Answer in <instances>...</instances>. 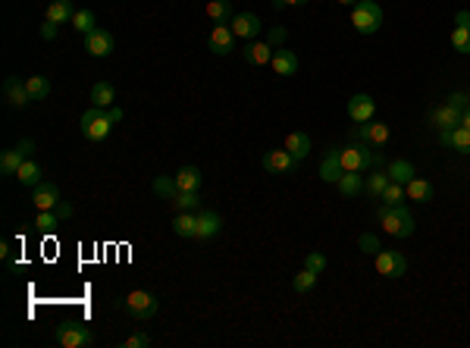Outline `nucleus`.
<instances>
[{"mask_svg": "<svg viewBox=\"0 0 470 348\" xmlns=\"http://www.w3.org/2000/svg\"><path fill=\"white\" fill-rule=\"evenodd\" d=\"M376 223L382 226V232L392 235V239H407V235H414V214L405 207V204H395V207H389V204H379L376 207Z\"/></svg>", "mask_w": 470, "mask_h": 348, "instance_id": "f257e3e1", "label": "nucleus"}, {"mask_svg": "<svg viewBox=\"0 0 470 348\" xmlns=\"http://www.w3.org/2000/svg\"><path fill=\"white\" fill-rule=\"evenodd\" d=\"M338 160H342L345 173H363L370 166H379L382 154L373 151V145H367V141H354V145L338 148Z\"/></svg>", "mask_w": 470, "mask_h": 348, "instance_id": "f03ea898", "label": "nucleus"}, {"mask_svg": "<svg viewBox=\"0 0 470 348\" xmlns=\"http://www.w3.org/2000/svg\"><path fill=\"white\" fill-rule=\"evenodd\" d=\"M116 308L123 310V314H129L132 320H150V317L160 310V301H157V295L154 292H144V289H135V292H129V295H123L116 301Z\"/></svg>", "mask_w": 470, "mask_h": 348, "instance_id": "7ed1b4c3", "label": "nucleus"}, {"mask_svg": "<svg viewBox=\"0 0 470 348\" xmlns=\"http://www.w3.org/2000/svg\"><path fill=\"white\" fill-rule=\"evenodd\" d=\"M351 26L361 35H376L382 26V7L376 0H357L351 7Z\"/></svg>", "mask_w": 470, "mask_h": 348, "instance_id": "20e7f679", "label": "nucleus"}, {"mask_svg": "<svg viewBox=\"0 0 470 348\" xmlns=\"http://www.w3.org/2000/svg\"><path fill=\"white\" fill-rule=\"evenodd\" d=\"M54 339L60 342L63 348H88V345H94L91 326H85V323H75V320L60 323V326L54 329Z\"/></svg>", "mask_w": 470, "mask_h": 348, "instance_id": "39448f33", "label": "nucleus"}, {"mask_svg": "<svg viewBox=\"0 0 470 348\" xmlns=\"http://www.w3.org/2000/svg\"><path fill=\"white\" fill-rule=\"evenodd\" d=\"M79 126H81V135H85L88 141H104L107 135H110L113 122H110V116H107V110H100V107H94L91 104V107L81 113Z\"/></svg>", "mask_w": 470, "mask_h": 348, "instance_id": "423d86ee", "label": "nucleus"}, {"mask_svg": "<svg viewBox=\"0 0 470 348\" xmlns=\"http://www.w3.org/2000/svg\"><path fill=\"white\" fill-rule=\"evenodd\" d=\"M373 267H376V273H379V276L398 279V276H405L407 260H405V254H401V251H389V248H379V251L373 254Z\"/></svg>", "mask_w": 470, "mask_h": 348, "instance_id": "0eeeda50", "label": "nucleus"}, {"mask_svg": "<svg viewBox=\"0 0 470 348\" xmlns=\"http://www.w3.org/2000/svg\"><path fill=\"white\" fill-rule=\"evenodd\" d=\"M232 35H235L238 41H257V35L263 32V22H260V16H254V13H235L232 16Z\"/></svg>", "mask_w": 470, "mask_h": 348, "instance_id": "6e6552de", "label": "nucleus"}, {"mask_svg": "<svg viewBox=\"0 0 470 348\" xmlns=\"http://www.w3.org/2000/svg\"><path fill=\"white\" fill-rule=\"evenodd\" d=\"M113 47H116V38H113L110 32H107V29H94L91 35H85V51L91 54V57H110L113 54Z\"/></svg>", "mask_w": 470, "mask_h": 348, "instance_id": "1a4fd4ad", "label": "nucleus"}, {"mask_svg": "<svg viewBox=\"0 0 470 348\" xmlns=\"http://www.w3.org/2000/svg\"><path fill=\"white\" fill-rule=\"evenodd\" d=\"M235 35H232V26H213L210 38H207V47H210V54H217V57H229L232 51H235Z\"/></svg>", "mask_w": 470, "mask_h": 348, "instance_id": "9d476101", "label": "nucleus"}, {"mask_svg": "<svg viewBox=\"0 0 470 348\" xmlns=\"http://www.w3.org/2000/svg\"><path fill=\"white\" fill-rule=\"evenodd\" d=\"M260 164H263V170H269V173H292L295 166H298V160L288 154V148H269L260 157Z\"/></svg>", "mask_w": 470, "mask_h": 348, "instance_id": "9b49d317", "label": "nucleus"}, {"mask_svg": "<svg viewBox=\"0 0 470 348\" xmlns=\"http://www.w3.org/2000/svg\"><path fill=\"white\" fill-rule=\"evenodd\" d=\"M451 47L457 54H470V10H457L455 29H451Z\"/></svg>", "mask_w": 470, "mask_h": 348, "instance_id": "f8f14e48", "label": "nucleus"}, {"mask_svg": "<svg viewBox=\"0 0 470 348\" xmlns=\"http://www.w3.org/2000/svg\"><path fill=\"white\" fill-rule=\"evenodd\" d=\"M439 145L451 148L457 154H470V129L455 126V129H439Z\"/></svg>", "mask_w": 470, "mask_h": 348, "instance_id": "ddd939ff", "label": "nucleus"}, {"mask_svg": "<svg viewBox=\"0 0 470 348\" xmlns=\"http://www.w3.org/2000/svg\"><path fill=\"white\" fill-rule=\"evenodd\" d=\"M389 126L386 122H379V120H370V122H361L357 126V139L361 141H367V145H373V148H382V145H389Z\"/></svg>", "mask_w": 470, "mask_h": 348, "instance_id": "4468645a", "label": "nucleus"}, {"mask_svg": "<svg viewBox=\"0 0 470 348\" xmlns=\"http://www.w3.org/2000/svg\"><path fill=\"white\" fill-rule=\"evenodd\" d=\"M3 101L10 104L13 110L29 107V104H31V95H29V88H25V79H22V82H19L16 76L6 79V82H3Z\"/></svg>", "mask_w": 470, "mask_h": 348, "instance_id": "2eb2a0df", "label": "nucleus"}, {"mask_svg": "<svg viewBox=\"0 0 470 348\" xmlns=\"http://www.w3.org/2000/svg\"><path fill=\"white\" fill-rule=\"evenodd\" d=\"M376 113V101L370 95H354L348 101V116L351 122H370Z\"/></svg>", "mask_w": 470, "mask_h": 348, "instance_id": "dca6fc26", "label": "nucleus"}, {"mask_svg": "<svg viewBox=\"0 0 470 348\" xmlns=\"http://www.w3.org/2000/svg\"><path fill=\"white\" fill-rule=\"evenodd\" d=\"M31 204L38 210H54L60 204V189L54 182H38L35 191H31Z\"/></svg>", "mask_w": 470, "mask_h": 348, "instance_id": "f3484780", "label": "nucleus"}, {"mask_svg": "<svg viewBox=\"0 0 470 348\" xmlns=\"http://www.w3.org/2000/svg\"><path fill=\"white\" fill-rule=\"evenodd\" d=\"M269 66H273L276 76H295L298 72V54L288 51V47H276Z\"/></svg>", "mask_w": 470, "mask_h": 348, "instance_id": "a211bd4d", "label": "nucleus"}, {"mask_svg": "<svg viewBox=\"0 0 470 348\" xmlns=\"http://www.w3.org/2000/svg\"><path fill=\"white\" fill-rule=\"evenodd\" d=\"M223 229V216L217 214V210H198V232H194V239H213V235Z\"/></svg>", "mask_w": 470, "mask_h": 348, "instance_id": "6ab92c4d", "label": "nucleus"}, {"mask_svg": "<svg viewBox=\"0 0 470 348\" xmlns=\"http://www.w3.org/2000/svg\"><path fill=\"white\" fill-rule=\"evenodd\" d=\"M273 51L276 47L269 45V41H248V45H244V60H248L251 66H267L269 60H273Z\"/></svg>", "mask_w": 470, "mask_h": 348, "instance_id": "aec40b11", "label": "nucleus"}, {"mask_svg": "<svg viewBox=\"0 0 470 348\" xmlns=\"http://www.w3.org/2000/svg\"><path fill=\"white\" fill-rule=\"evenodd\" d=\"M430 120H432V126H436V129H455V126H461V110H457L455 104L445 101L442 107L432 110Z\"/></svg>", "mask_w": 470, "mask_h": 348, "instance_id": "412c9836", "label": "nucleus"}, {"mask_svg": "<svg viewBox=\"0 0 470 348\" xmlns=\"http://www.w3.org/2000/svg\"><path fill=\"white\" fill-rule=\"evenodd\" d=\"M342 173L345 170H342V160H338V148H329V151H326V157H323V164H320V179H323V182H329V185H336Z\"/></svg>", "mask_w": 470, "mask_h": 348, "instance_id": "4be33fe9", "label": "nucleus"}, {"mask_svg": "<svg viewBox=\"0 0 470 348\" xmlns=\"http://www.w3.org/2000/svg\"><path fill=\"white\" fill-rule=\"evenodd\" d=\"M72 16H75L72 0H50L47 10H44V19L56 22V26H63V22H72Z\"/></svg>", "mask_w": 470, "mask_h": 348, "instance_id": "5701e85b", "label": "nucleus"}, {"mask_svg": "<svg viewBox=\"0 0 470 348\" xmlns=\"http://www.w3.org/2000/svg\"><path fill=\"white\" fill-rule=\"evenodd\" d=\"M173 232L179 235V239H194V232H198V214L179 210V214L173 216Z\"/></svg>", "mask_w": 470, "mask_h": 348, "instance_id": "b1692460", "label": "nucleus"}, {"mask_svg": "<svg viewBox=\"0 0 470 348\" xmlns=\"http://www.w3.org/2000/svg\"><path fill=\"white\" fill-rule=\"evenodd\" d=\"M285 148H288V154H292V157L301 164V160L311 154V135H307V132H288L285 135Z\"/></svg>", "mask_w": 470, "mask_h": 348, "instance_id": "393cba45", "label": "nucleus"}, {"mask_svg": "<svg viewBox=\"0 0 470 348\" xmlns=\"http://www.w3.org/2000/svg\"><path fill=\"white\" fill-rule=\"evenodd\" d=\"M207 16H210L213 26H229L232 22V0H210L207 3Z\"/></svg>", "mask_w": 470, "mask_h": 348, "instance_id": "a878e982", "label": "nucleus"}, {"mask_svg": "<svg viewBox=\"0 0 470 348\" xmlns=\"http://www.w3.org/2000/svg\"><path fill=\"white\" fill-rule=\"evenodd\" d=\"M405 195L411 198V201H417V204H426V201H432V182H426V179L414 176L411 182L405 185Z\"/></svg>", "mask_w": 470, "mask_h": 348, "instance_id": "bb28decb", "label": "nucleus"}, {"mask_svg": "<svg viewBox=\"0 0 470 348\" xmlns=\"http://www.w3.org/2000/svg\"><path fill=\"white\" fill-rule=\"evenodd\" d=\"M389 182H392V179H389V173H386V170H373L367 179H363V195H367L370 201H373V198H379L382 191H386V185H389Z\"/></svg>", "mask_w": 470, "mask_h": 348, "instance_id": "cd10ccee", "label": "nucleus"}, {"mask_svg": "<svg viewBox=\"0 0 470 348\" xmlns=\"http://www.w3.org/2000/svg\"><path fill=\"white\" fill-rule=\"evenodd\" d=\"M91 101H94V107H100V110L113 107V104H116V88H113L110 82H94L91 85Z\"/></svg>", "mask_w": 470, "mask_h": 348, "instance_id": "c85d7f7f", "label": "nucleus"}, {"mask_svg": "<svg viewBox=\"0 0 470 348\" xmlns=\"http://www.w3.org/2000/svg\"><path fill=\"white\" fill-rule=\"evenodd\" d=\"M16 179L22 185H31V189H35L38 182H44V170H41V164H38V160H22V166H19V173H16Z\"/></svg>", "mask_w": 470, "mask_h": 348, "instance_id": "c756f323", "label": "nucleus"}, {"mask_svg": "<svg viewBox=\"0 0 470 348\" xmlns=\"http://www.w3.org/2000/svg\"><path fill=\"white\" fill-rule=\"evenodd\" d=\"M169 207L179 214V210H191V214H198L201 210V195L198 191H175L173 198H169Z\"/></svg>", "mask_w": 470, "mask_h": 348, "instance_id": "7c9ffc66", "label": "nucleus"}, {"mask_svg": "<svg viewBox=\"0 0 470 348\" xmlns=\"http://www.w3.org/2000/svg\"><path fill=\"white\" fill-rule=\"evenodd\" d=\"M386 173H389V179H392V182H401V185H407L414 176H417V170H414L411 160H401V157H398V160H392Z\"/></svg>", "mask_w": 470, "mask_h": 348, "instance_id": "2f4dec72", "label": "nucleus"}, {"mask_svg": "<svg viewBox=\"0 0 470 348\" xmlns=\"http://www.w3.org/2000/svg\"><path fill=\"white\" fill-rule=\"evenodd\" d=\"M201 170L198 166H182L179 173H175V185H179V191H198L201 189Z\"/></svg>", "mask_w": 470, "mask_h": 348, "instance_id": "473e14b6", "label": "nucleus"}, {"mask_svg": "<svg viewBox=\"0 0 470 348\" xmlns=\"http://www.w3.org/2000/svg\"><path fill=\"white\" fill-rule=\"evenodd\" d=\"M22 160H29V157H22L19 148H6V151H0V173H3V176H16L19 166H22Z\"/></svg>", "mask_w": 470, "mask_h": 348, "instance_id": "72a5a7b5", "label": "nucleus"}, {"mask_svg": "<svg viewBox=\"0 0 470 348\" xmlns=\"http://www.w3.org/2000/svg\"><path fill=\"white\" fill-rule=\"evenodd\" d=\"M336 189L342 191L345 198H357L363 191V179H361V173H342L338 176V182H336Z\"/></svg>", "mask_w": 470, "mask_h": 348, "instance_id": "f704fd0d", "label": "nucleus"}, {"mask_svg": "<svg viewBox=\"0 0 470 348\" xmlns=\"http://www.w3.org/2000/svg\"><path fill=\"white\" fill-rule=\"evenodd\" d=\"M60 216L54 214V210H38V216H35V232H41V235H50V232H56V226H60Z\"/></svg>", "mask_w": 470, "mask_h": 348, "instance_id": "c9c22d12", "label": "nucleus"}, {"mask_svg": "<svg viewBox=\"0 0 470 348\" xmlns=\"http://www.w3.org/2000/svg\"><path fill=\"white\" fill-rule=\"evenodd\" d=\"M72 29H75L79 35H91L94 29H97V19H94L91 10H75V16H72Z\"/></svg>", "mask_w": 470, "mask_h": 348, "instance_id": "e433bc0d", "label": "nucleus"}, {"mask_svg": "<svg viewBox=\"0 0 470 348\" xmlns=\"http://www.w3.org/2000/svg\"><path fill=\"white\" fill-rule=\"evenodd\" d=\"M25 88H29L31 101H44L50 95V82L44 76H25Z\"/></svg>", "mask_w": 470, "mask_h": 348, "instance_id": "4c0bfd02", "label": "nucleus"}, {"mask_svg": "<svg viewBox=\"0 0 470 348\" xmlns=\"http://www.w3.org/2000/svg\"><path fill=\"white\" fill-rule=\"evenodd\" d=\"M150 189H154V195H157V198L169 201V198H173L175 191H179V185H175V176H157Z\"/></svg>", "mask_w": 470, "mask_h": 348, "instance_id": "58836bf2", "label": "nucleus"}, {"mask_svg": "<svg viewBox=\"0 0 470 348\" xmlns=\"http://www.w3.org/2000/svg\"><path fill=\"white\" fill-rule=\"evenodd\" d=\"M317 276H320V273H313V270H307V267H304V270H301L298 276L292 279V289L298 292V295H307V292L317 285Z\"/></svg>", "mask_w": 470, "mask_h": 348, "instance_id": "ea45409f", "label": "nucleus"}, {"mask_svg": "<svg viewBox=\"0 0 470 348\" xmlns=\"http://www.w3.org/2000/svg\"><path fill=\"white\" fill-rule=\"evenodd\" d=\"M405 198H407V195H405V185H401V182H389L386 191L379 195V201L389 204V207H395V204H401Z\"/></svg>", "mask_w": 470, "mask_h": 348, "instance_id": "a19ab883", "label": "nucleus"}, {"mask_svg": "<svg viewBox=\"0 0 470 348\" xmlns=\"http://www.w3.org/2000/svg\"><path fill=\"white\" fill-rule=\"evenodd\" d=\"M304 267H307V270H313V273H323V270H326V254L307 251V254H304Z\"/></svg>", "mask_w": 470, "mask_h": 348, "instance_id": "79ce46f5", "label": "nucleus"}, {"mask_svg": "<svg viewBox=\"0 0 470 348\" xmlns=\"http://www.w3.org/2000/svg\"><path fill=\"white\" fill-rule=\"evenodd\" d=\"M357 248H361L363 254H376L379 251V239H376L373 232H363L361 239H357Z\"/></svg>", "mask_w": 470, "mask_h": 348, "instance_id": "37998d69", "label": "nucleus"}, {"mask_svg": "<svg viewBox=\"0 0 470 348\" xmlns=\"http://www.w3.org/2000/svg\"><path fill=\"white\" fill-rule=\"evenodd\" d=\"M150 345V335L148 333H132L129 339L123 342V348H148Z\"/></svg>", "mask_w": 470, "mask_h": 348, "instance_id": "c03bdc74", "label": "nucleus"}, {"mask_svg": "<svg viewBox=\"0 0 470 348\" xmlns=\"http://www.w3.org/2000/svg\"><path fill=\"white\" fill-rule=\"evenodd\" d=\"M56 35H60V26H56V22H50V19H44L41 38H44V41H56Z\"/></svg>", "mask_w": 470, "mask_h": 348, "instance_id": "a18cd8bd", "label": "nucleus"}, {"mask_svg": "<svg viewBox=\"0 0 470 348\" xmlns=\"http://www.w3.org/2000/svg\"><path fill=\"white\" fill-rule=\"evenodd\" d=\"M54 214L60 216V220H72L75 207H72V204H69V201H60V204H56V207H54Z\"/></svg>", "mask_w": 470, "mask_h": 348, "instance_id": "49530a36", "label": "nucleus"}, {"mask_svg": "<svg viewBox=\"0 0 470 348\" xmlns=\"http://www.w3.org/2000/svg\"><path fill=\"white\" fill-rule=\"evenodd\" d=\"M285 35H288L285 29H279V26H276V29H269V38H267V41H269L273 47H279L282 41H285Z\"/></svg>", "mask_w": 470, "mask_h": 348, "instance_id": "de8ad7c7", "label": "nucleus"}, {"mask_svg": "<svg viewBox=\"0 0 470 348\" xmlns=\"http://www.w3.org/2000/svg\"><path fill=\"white\" fill-rule=\"evenodd\" d=\"M307 0H273V3H269V7L273 10H285V7H304Z\"/></svg>", "mask_w": 470, "mask_h": 348, "instance_id": "09e8293b", "label": "nucleus"}, {"mask_svg": "<svg viewBox=\"0 0 470 348\" xmlns=\"http://www.w3.org/2000/svg\"><path fill=\"white\" fill-rule=\"evenodd\" d=\"M445 101H448V104H455L457 110H464V107H467V95H461V91H455V95H448V97H445Z\"/></svg>", "mask_w": 470, "mask_h": 348, "instance_id": "8fccbe9b", "label": "nucleus"}, {"mask_svg": "<svg viewBox=\"0 0 470 348\" xmlns=\"http://www.w3.org/2000/svg\"><path fill=\"white\" fill-rule=\"evenodd\" d=\"M16 148L22 151V157H31V154H35V141H31V139H22Z\"/></svg>", "mask_w": 470, "mask_h": 348, "instance_id": "3c124183", "label": "nucleus"}, {"mask_svg": "<svg viewBox=\"0 0 470 348\" xmlns=\"http://www.w3.org/2000/svg\"><path fill=\"white\" fill-rule=\"evenodd\" d=\"M107 116H110V122L116 126V122H123V116H125V113L116 107V104H113V107H107Z\"/></svg>", "mask_w": 470, "mask_h": 348, "instance_id": "603ef678", "label": "nucleus"}, {"mask_svg": "<svg viewBox=\"0 0 470 348\" xmlns=\"http://www.w3.org/2000/svg\"><path fill=\"white\" fill-rule=\"evenodd\" d=\"M461 126H464V129H470V104L461 110Z\"/></svg>", "mask_w": 470, "mask_h": 348, "instance_id": "864d4df0", "label": "nucleus"}, {"mask_svg": "<svg viewBox=\"0 0 470 348\" xmlns=\"http://www.w3.org/2000/svg\"><path fill=\"white\" fill-rule=\"evenodd\" d=\"M0 254H3V260H10V242H3V245H0Z\"/></svg>", "mask_w": 470, "mask_h": 348, "instance_id": "5fc2aeb1", "label": "nucleus"}, {"mask_svg": "<svg viewBox=\"0 0 470 348\" xmlns=\"http://www.w3.org/2000/svg\"><path fill=\"white\" fill-rule=\"evenodd\" d=\"M336 3H342V7H354L357 0H336Z\"/></svg>", "mask_w": 470, "mask_h": 348, "instance_id": "6e6d98bb", "label": "nucleus"}]
</instances>
